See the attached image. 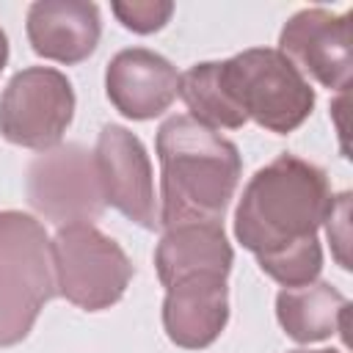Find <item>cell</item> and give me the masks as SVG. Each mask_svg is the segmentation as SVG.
Masks as SVG:
<instances>
[{
    "label": "cell",
    "mask_w": 353,
    "mask_h": 353,
    "mask_svg": "<svg viewBox=\"0 0 353 353\" xmlns=\"http://www.w3.org/2000/svg\"><path fill=\"white\" fill-rule=\"evenodd\" d=\"M331 204L325 171L284 152L245 182L234 210V237L256 256L259 270L281 287L309 284L323 270L317 229Z\"/></svg>",
    "instance_id": "obj_1"
},
{
    "label": "cell",
    "mask_w": 353,
    "mask_h": 353,
    "mask_svg": "<svg viewBox=\"0 0 353 353\" xmlns=\"http://www.w3.org/2000/svg\"><path fill=\"white\" fill-rule=\"evenodd\" d=\"M154 149L160 160L157 226L223 223L243 174L237 146L218 130L179 113L160 124Z\"/></svg>",
    "instance_id": "obj_2"
},
{
    "label": "cell",
    "mask_w": 353,
    "mask_h": 353,
    "mask_svg": "<svg viewBox=\"0 0 353 353\" xmlns=\"http://www.w3.org/2000/svg\"><path fill=\"white\" fill-rule=\"evenodd\" d=\"M221 69L240 113L268 132L287 135L314 110V88L273 47H248L221 61Z\"/></svg>",
    "instance_id": "obj_3"
},
{
    "label": "cell",
    "mask_w": 353,
    "mask_h": 353,
    "mask_svg": "<svg viewBox=\"0 0 353 353\" xmlns=\"http://www.w3.org/2000/svg\"><path fill=\"white\" fill-rule=\"evenodd\" d=\"M52 256L58 295L83 312L116 306L135 273L124 248L94 223L61 226L52 237Z\"/></svg>",
    "instance_id": "obj_4"
},
{
    "label": "cell",
    "mask_w": 353,
    "mask_h": 353,
    "mask_svg": "<svg viewBox=\"0 0 353 353\" xmlns=\"http://www.w3.org/2000/svg\"><path fill=\"white\" fill-rule=\"evenodd\" d=\"M28 204L50 223H91L105 212V193L94 152L83 143H58L36 154L25 174Z\"/></svg>",
    "instance_id": "obj_5"
},
{
    "label": "cell",
    "mask_w": 353,
    "mask_h": 353,
    "mask_svg": "<svg viewBox=\"0 0 353 353\" xmlns=\"http://www.w3.org/2000/svg\"><path fill=\"white\" fill-rule=\"evenodd\" d=\"M74 88L52 66L19 69L0 94V135L22 149L47 152L74 119Z\"/></svg>",
    "instance_id": "obj_6"
},
{
    "label": "cell",
    "mask_w": 353,
    "mask_h": 353,
    "mask_svg": "<svg viewBox=\"0 0 353 353\" xmlns=\"http://www.w3.org/2000/svg\"><path fill=\"white\" fill-rule=\"evenodd\" d=\"M279 52L303 77L309 74L323 88L345 91L353 66L350 14H334L317 6L295 11L279 33Z\"/></svg>",
    "instance_id": "obj_7"
},
{
    "label": "cell",
    "mask_w": 353,
    "mask_h": 353,
    "mask_svg": "<svg viewBox=\"0 0 353 353\" xmlns=\"http://www.w3.org/2000/svg\"><path fill=\"white\" fill-rule=\"evenodd\" d=\"M94 160L105 193V204L143 229L157 226L154 174L146 146L121 124H105L97 135Z\"/></svg>",
    "instance_id": "obj_8"
},
{
    "label": "cell",
    "mask_w": 353,
    "mask_h": 353,
    "mask_svg": "<svg viewBox=\"0 0 353 353\" xmlns=\"http://www.w3.org/2000/svg\"><path fill=\"white\" fill-rule=\"evenodd\" d=\"M105 94L121 116L149 121L176 99L179 72L165 55L149 47H127L119 50L105 69Z\"/></svg>",
    "instance_id": "obj_9"
},
{
    "label": "cell",
    "mask_w": 353,
    "mask_h": 353,
    "mask_svg": "<svg viewBox=\"0 0 353 353\" xmlns=\"http://www.w3.org/2000/svg\"><path fill=\"white\" fill-rule=\"evenodd\" d=\"M229 323V284L226 276L199 273L165 287L163 331L171 345L182 350L210 347Z\"/></svg>",
    "instance_id": "obj_10"
},
{
    "label": "cell",
    "mask_w": 353,
    "mask_h": 353,
    "mask_svg": "<svg viewBox=\"0 0 353 353\" xmlns=\"http://www.w3.org/2000/svg\"><path fill=\"white\" fill-rule=\"evenodd\" d=\"M25 30L36 55L74 66L94 55L99 44V6L85 0H36L28 6Z\"/></svg>",
    "instance_id": "obj_11"
},
{
    "label": "cell",
    "mask_w": 353,
    "mask_h": 353,
    "mask_svg": "<svg viewBox=\"0 0 353 353\" xmlns=\"http://www.w3.org/2000/svg\"><path fill=\"white\" fill-rule=\"evenodd\" d=\"M234 251L226 240L223 223H182L165 229L154 248V268L163 287H171L179 279L215 273H232Z\"/></svg>",
    "instance_id": "obj_12"
},
{
    "label": "cell",
    "mask_w": 353,
    "mask_h": 353,
    "mask_svg": "<svg viewBox=\"0 0 353 353\" xmlns=\"http://www.w3.org/2000/svg\"><path fill=\"white\" fill-rule=\"evenodd\" d=\"M347 298L328 281H309L301 287H284L276 295V317L284 334L301 345L323 342L347 328Z\"/></svg>",
    "instance_id": "obj_13"
},
{
    "label": "cell",
    "mask_w": 353,
    "mask_h": 353,
    "mask_svg": "<svg viewBox=\"0 0 353 353\" xmlns=\"http://www.w3.org/2000/svg\"><path fill=\"white\" fill-rule=\"evenodd\" d=\"M0 270L28 281L44 301L58 295L52 240L41 221L19 210H0Z\"/></svg>",
    "instance_id": "obj_14"
},
{
    "label": "cell",
    "mask_w": 353,
    "mask_h": 353,
    "mask_svg": "<svg viewBox=\"0 0 353 353\" xmlns=\"http://www.w3.org/2000/svg\"><path fill=\"white\" fill-rule=\"evenodd\" d=\"M179 97L190 110L188 116L212 130H240L248 121L226 88L221 61H201L193 63L185 74H179Z\"/></svg>",
    "instance_id": "obj_15"
},
{
    "label": "cell",
    "mask_w": 353,
    "mask_h": 353,
    "mask_svg": "<svg viewBox=\"0 0 353 353\" xmlns=\"http://www.w3.org/2000/svg\"><path fill=\"white\" fill-rule=\"evenodd\" d=\"M47 301L19 276L0 270V347L19 345L33 331Z\"/></svg>",
    "instance_id": "obj_16"
},
{
    "label": "cell",
    "mask_w": 353,
    "mask_h": 353,
    "mask_svg": "<svg viewBox=\"0 0 353 353\" xmlns=\"http://www.w3.org/2000/svg\"><path fill=\"white\" fill-rule=\"evenodd\" d=\"M110 8L127 30L143 33V36L160 30L174 14L171 0H132V3H113Z\"/></svg>",
    "instance_id": "obj_17"
},
{
    "label": "cell",
    "mask_w": 353,
    "mask_h": 353,
    "mask_svg": "<svg viewBox=\"0 0 353 353\" xmlns=\"http://www.w3.org/2000/svg\"><path fill=\"white\" fill-rule=\"evenodd\" d=\"M347 215H350V193L345 190V193L334 196L331 212H328V218H325V234H328V240L336 245V262H339L345 270H350V259H347V254H345V248H347Z\"/></svg>",
    "instance_id": "obj_18"
},
{
    "label": "cell",
    "mask_w": 353,
    "mask_h": 353,
    "mask_svg": "<svg viewBox=\"0 0 353 353\" xmlns=\"http://www.w3.org/2000/svg\"><path fill=\"white\" fill-rule=\"evenodd\" d=\"M6 63H8V36H6V30L0 28V72L6 69Z\"/></svg>",
    "instance_id": "obj_19"
},
{
    "label": "cell",
    "mask_w": 353,
    "mask_h": 353,
    "mask_svg": "<svg viewBox=\"0 0 353 353\" xmlns=\"http://www.w3.org/2000/svg\"><path fill=\"white\" fill-rule=\"evenodd\" d=\"M290 353H339V350H331V347H320V350H290Z\"/></svg>",
    "instance_id": "obj_20"
}]
</instances>
